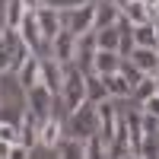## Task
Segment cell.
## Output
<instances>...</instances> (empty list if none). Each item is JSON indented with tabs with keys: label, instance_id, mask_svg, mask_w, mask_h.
Wrapping results in <instances>:
<instances>
[{
	"label": "cell",
	"instance_id": "8",
	"mask_svg": "<svg viewBox=\"0 0 159 159\" xmlns=\"http://www.w3.org/2000/svg\"><path fill=\"white\" fill-rule=\"evenodd\" d=\"M16 83H19L22 92H32L38 83H42V57H35V54L25 57L22 67L16 70Z\"/></svg>",
	"mask_w": 159,
	"mask_h": 159
},
{
	"label": "cell",
	"instance_id": "28",
	"mask_svg": "<svg viewBox=\"0 0 159 159\" xmlns=\"http://www.w3.org/2000/svg\"><path fill=\"white\" fill-rule=\"evenodd\" d=\"M143 115H153V118H159V96H150L147 102H143V108H140Z\"/></svg>",
	"mask_w": 159,
	"mask_h": 159
},
{
	"label": "cell",
	"instance_id": "4",
	"mask_svg": "<svg viewBox=\"0 0 159 159\" xmlns=\"http://www.w3.org/2000/svg\"><path fill=\"white\" fill-rule=\"evenodd\" d=\"M25 99H29V105H25V108H29L38 121H48V118L54 115V92H51L48 86L38 83L32 92H25Z\"/></svg>",
	"mask_w": 159,
	"mask_h": 159
},
{
	"label": "cell",
	"instance_id": "40",
	"mask_svg": "<svg viewBox=\"0 0 159 159\" xmlns=\"http://www.w3.org/2000/svg\"><path fill=\"white\" fill-rule=\"evenodd\" d=\"M0 76H3V73H0Z\"/></svg>",
	"mask_w": 159,
	"mask_h": 159
},
{
	"label": "cell",
	"instance_id": "25",
	"mask_svg": "<svg viewBox=\"0 0 159 159\" xmlns=\"http://www.w3.org/2000/svg\"><path fill=\"white\" fill-rule=\"evenodd\" d=\"M86 3H92V0H45V7L57 10V13H64V10H76V7H86Z\"/></svg>",
	"mask_w": 159,
	"mask_h": 159
},
{
	"label": "cell",
	"instance_id": "20",
	"mask_svg": "<svg viewBox=\"0 0 159 159\" xmlns=\"http://www.w3.org/2000/svg\"><path fill=\"white\" fill-rule=\"evenodd\" d=\"M61 159H86V140H76V137H67L61 143Z\"/></svg>",
	"mask_w": 159,
	"mask_h": 159
},
{
	"label": "cell",
	"instance_id": "12",
	"mask_svg": "<svg viewBox=\"0 0 159 159\" xmlns=\"http://www.w3.org/2000/svg\"><path fill=\"white\" fill-rule=\"evenodd\" d=\"M42 86H48L54 96H61V86H64V67L54 57H45L42 61Z\"/></svg>",
	"mask_w": 159,
	"mask_h": 159
},
{
	"label": "cell",
	"instance_id": "35",
	"mask_svg": "<svg viewBox=\"0 0 159 159\" xmlns=\"http://www.w3.org/2000/svg\"><path fill=\"white\" fill-rule=\"evenodd\" d=\"M156 96H159V73H156Z\"/></svg>",
	"mask_w": 159,
	"mask_h": 159
},
{
	"label": "cell",
	"instance_id": "9",
	"mask_svg": "<svg viewBox=\"0 0 159 159\" xmlns=\"http://www.w3.org/2000/svg\"><path fill=\"white\" fill-rule=\"evenodd\" d=\"M64 140H67V137H64V124L57 121V115H51L48 121H42V130H38V143H42V147L57 150Z\"/></svg>",
	"mask_w": 159,
	"mask_h": 159
},
{
	"label": "cell",
	"instance_id": "6",
	"mask_svg": "<svg viewBox=\"0 0 159 159\" xmlns=\"http://www.w3.org/2000/svg\"><path fill=\"white\" fill-rule=\"evenodd\" d=\"M35 16H38V29H42L45 45H54V38L64 32V25H61V13L51 10V7H38Z\"/></svg>",
	"mask_w": 159,
	"mask_h": 159
},
{
	"label": "cell",
	"instance_id": "15",
	"mask_svg": "<svg viewBox=\"0 0 159 159\" xmlns=\"http://www.w3.org/2000/svg\"><path fill=\"white\" fill-rule=\"evenodd\" d=\"M118 70H121V57L115 51H99L96 61H92V73H99V76H111Z\"/></svg>",
	"mask_w": 159,
	"mask_h": 159
},
{
	"label": "cell",
	"instance_id": "26",
	"mask_svg": "<svg viewBox=\"0 0 159 159\" xmlns=\"http://www.w3.org/2000/svg\"><path fill=\"white\" fill-rule=\"evenodd\" d=\"M118 73H121V76L127 80V83H130V86H137L140 80H143V73H140V70H137L130 61H121V70H118Z\"/></svg>",
	"mask_w": 159,
	"mask_h": 159
},
{
	"label": "cell",
	"instance_id": "21",
	"mask_svg": "<svg viewBox=\"0 0 159 159\" xmlns=\"http://www.w3.org/2000/svg\"><path fill=\"white\" fill-rule=\"evenodd\" d=\"M96 45H99V51H115L118 54V25L96 29Z\"/></svg>",
	"mask_w": 159,
	"mask_h": 159
},
{
	"label": "cell",
	"instance_id": "32",
	"mask_svg": "<svg viewBox=\"0 0 159 159\" xmlns=\"http://www.w3.org/2000/svg\"><path fill=\"white\" fill-rule=\"evenodd\" d=\"M10 147H13V143H3V140H0V159H10Z\"/></svg>",
	"mask_w": 159,
	"mask_h": 159
},
{
	"label": "cell",
	"instance_id": "39",
	"mask_svg": "<svg viewBox=\"0 0 159 159\" xmlns=\"http://www.w3.org/2000/svg\"><path fill=\"white\" fill-rule=\"evenodd\" d=\"M92 3H99V0H92Z\"/></svg>",
	"mask_w": 159,
	"mask_h": 159
},
{
	"label": "cell",
	"instance_id": "17",
	"mask_svg": "<svg viewBox=\"0 0 159 159\" xmlns=\"http://www.w3.org/2000/svg\"><path fill=\"white\" fill-rule=\"evenodd\" d=\"M102 80H105V89H108V99H130L134 96V86L121 73H111V76H102Z\"/></svg>",
	"mask_w": 159,
	"mask_h": 159
},
{
	"label": "cell",
	"instance_id": "33",
	"mask_svg": "<svg viewBox=\"0 0 159 159\" xmlns=\"http://www.w3.org/2000/svg\"><path fill=\"white\" fill-rule=\"evenodd\" d=\"M150 22H153V32H156V38H159V16H156V13H153V19H150Z\"/></svg>",
	"mask_w": 159,
	"mask_h": 159
},
{
	"label": "cell",
	"instance_id": "24",
	"mask_svg": "<svg viewBox=\"0 0 159 159\" xmlns=\"http://www.w3.org/2000/svg\"><path fill=\"white\" fill-rule=\"evenodd\" d=\"M86 159H108V147L102 143V137H89L86 140Z\"/></svg>",
	"mask_w": 159,
	"mask_h": 159
},
{
	"label": "cell",
	"instance_id": "29",
	"mask_svg": "<svg viewBox=\"0 0 159 159\" xmlns=\"http://www.w3.org/2000/svg\"><path fill=\"white\" fill-rule=\"evenodd\" d=\"M143 134H159V118L143 115Z\"/></svg>",
	"mask_w": 159,
	"mask_h": 159
},
{
	"label": "cell",
	"instance_id": "16",
	"mask_svg": "<svg viewBox=\"0 0 159 159\" xmlns=\"http://www.w3.org/2000/svg\"><path fill=\"white\" fill-rule=\"evenodd\" d=\"M86 102H92V105L108 102V89H105V80L99 73H86Z\"/></svg>",
	"mask_w": 159,
	"mask_h": 159
},
{
	"label": "cell",
	"instance_id": "7",
	"mask_svg": "<svg viewBox=\"0 0 159 159\" xmlns=\"http://www.w3.org/2000/svg\"><path fill=\"white\" fill-rule=\"evenodd\" d=\"M51 57H54L61 67H70V64L76 61V35L64 29V32L54 38V45H51Z\"/></svg>",
	"mask_w": 159,
	"mask_h": 159
},
{
	"label": "cell",
	"instance_id": "3",
	"mask_svg": "<svg viewBox=\"0 0 159 159\" xmlns=\"http://www.w3.org/2000/svg\"><path fill=\"white\" fill-rule=\"evenodd\" d=\"M61 25L67 32H73L76 38L86 35V32H96V3H86V7H76V10H64L61 13Z\"/></svg>",
	"mask_w": 159,
	"mask_h": 159
},
{
	"label": "cell",
	"instance_id": "2",
	"mask_svg": "<svg viewBox=\"0 0 159 159\" xmlns=\"http://www.w3.org/2000/svg\"><path fill=\"white\" fill-rule=\"evenodd\" d=\"M70 137H76V140L99 137V111L92 102H83L76 111H70Z\"/></svg>",
	"mask_w": 159,
	"mask_h": 159
},
{
	"label": "cell",
	"instance_id": "13",
	"mask_svg": "<svg viewBox=\"0 0 159 159\" xmlns=\"http://www.w3.org/2000/svg\"><path fill=\"white\" fill-rule=\"evenodd\" d=\"M118 19H121V3L118 0H99L96 3V29L118 25Z\"/></svg>",
	"mask_w": 159,
	"mask_h": 159
},
{
	"label": "cell",
	"instance_id": "37",
	"mask_svg": "<svg viewBox=\"0 0 159 159\" xmlns=\"http://www.w3.org/2000/svg\"><path fill=\"white\" fill-rule=\"evenodd\" d=\"M127 159H140V156H127Z\"/></svg>",
	"mask_w": 159,
	"mask_h": 159
},
{
	"label": "cell",
	"instance_id": "19",
	"mask_svg": "<svg viewBox=\"0 0 159 159\" xmlns=\"http://www.w3.org/2000/svg\"><path fill=\"white\" fill-rule=\"evenodd\" d=\"M134 48H159V38H156V32H153V22H147V25H134Z\"/></svg>",
	"mask_w": 159,
	"mask_h": 159
},
{
	"label": "cell",
	"instance_id": "5",
	"mask_svg": "<svg viewBox=\"0 0 159 159\" xmlns=\"http://www.w3.org/2000/svg\"><path fill=\"white\" fill-rule=\"evenodd\" d=\"M96 111H99V137H102V143L105 147H111V140H115V130H118V108L111 105V99L108 102H102V105H96Z\"/></svg>",
	"mask_w": 159,
	"mask_h": 159
},
{
	"label": "cell",
	"instance_id": "27",
	"mask_svg": "<svg viewBox=\"0 0 159 159\" xmlns=\"http://www.w3.org/2000/svg\"><path fill=\"white\" fill-rule=\"evenodd\" d=\"M0 140L3 143H19V124H0Z\"/></svg>",
	"mask_w": 159,
	"mask_h": 159
},
{
	"label": "cell",
	"instance_id": "11",
	"mask_svg": "<svg viewBox=\"0 0 159 159\" xmlns=\"http://www.w3.org/2000/svg\"><path fill=\"white\" fill-rule=\"evenodd\" d=\"M127 61L134 64L143 76H156V73H159V57H156L153 48H134V54H130Z\"/></svg>",
	"mask_w": 159,
	"mask_h": 159
},
{
	"label": "cell",
	"instance_id": "36",
	"mask_svg": "<svg viewBox=\"0 0 159 159\" xmlns=\"http://www.w3.org/2000/svg\"><path fill=\"white\" fill-rule=\"evenodd\" d=\"M153 13H156V16H159V7H156V10H153Z\"/></svg>",
	"mask_w": 159,
	"mask_h": 159
},
{
	"label": "cell",
	"instance_id": "23",
	"mask_svg": "<svg viewBox=\"0 0 159 159\" xmlns=\"http://www.w3.org/2000/svg\"><path fill=\"white\" fill-rule=\"evenodd\" d=\"M150 96H156V76H143L140 83L134 86V99H140V105H143Z\"/></svg>",
	"mask_w": 159,
	"mask_h": 159
},
{
	"label": "cell",
	"instance_id": "38",
	"mask_svg": "<svg viewBox=\"0 0 159 159\" xmlns=\"http://www.w3.org/2000/svg\"><path fill=\"white\" fill-rule=\"evenodd\" d=\"M156 57H159V48H156Z\"/></svg>",
	"mask_w": 159,
	"mask_h": 159
},
{
	"label": "cell",
	"instance_id": "34",
	"mask_svg": "<svg viewBox=\"0 0 159 159\" xmlns=\"http://www.w3.org/2000/svg\"><path fill=\"white\" fill-rule=\"evenodd\" d=\"M143 3H147L150 10H156V7H159V0H143Z\"/></svg>",
	"mask_w": 159,
	"mask_h": 159
},
{
	"label": "cell",
	"instance_id": "30",
	"mask_svg": "<svg viewBox=\"0 0 159 159\" xmlns=\"http://www.w3.org/2000/svg\"><path fill=\"white\" fill-rule=\"evenodd\" d=\"M10 159H29V147H22V143H13V147H10Z\"/></svg>",
	"mask_w": 159,
	"mask_h": 159
},
{
	"label": "cell",
	"instance_id": "22",
	"mask_svg": "<svg viewBox=\"0 0 159 159\" xmlns=\"http://www.w3.org/2000/svg\"><path fill=\"white\" fill-rule=\"evenodd\" d=\"M140 159H159V134H143Z\"/></svg>",
	"mask_w": 159,
	"mask_h": 159
},
{
	"label": "cell",
	"instance_id": "18",
	"mask_svg": "<svg viewBox=\"0 0 159 159\" xmlns=\"http://www.w3.org/2000/svg\"><path fill=\"white\" fill-rule=\"evenodd\" d=\"M25 10L22 7V0H7V7H3V16H7V29H13V32H19V25H22V19H25Z\"/></svg>",
	"mask_w": 159,
	"mask_h": 159
},
{
	"label": "cell",
	"instance_id": "14",
	"mask_svg": "<svg viewBox=\"0 0 159 159\" xmlns=\"http://www.w3.org/2000/svg\"><path fill=\"white\" fill-rule=\"evenodd\" d=\"M121 16H124L130 25H147V22L153 19V10L143 3V0H130V3L121 7Z\"/></svg>",
	"mask_w": 159,
	"mask_h": 159
},
{
	"label": "cell",
	"instance_id": "1",
	"mask_svg": "<svg viewBox=\"0 0 159 159\" xmlns=\"http://www.w3.org/2000/svg\"><path fill=\"white\" fill-rule=\"evenodd\" d=\"M61 99L67 105L70 111H76L80 105L86 102V73L70 64V67H64V86H61Z\"/></svg>",
	"mask_w": 159,
	"mask_h": 159
},
{
	"label": "cell",
	"instance_id": "31",
	"mask_svg": "<svg viewBox=\"0 0 159 159\" xmlns=\"http://www.w3.org/2000/svg\"><path fill=\"white\" fill-rule=\"evenodd\" d=\"M22 7H25V10H32V13H35L38 7H45V0H22Z\"/></svg>",
	"mask_w": 159,
	"mask_h": 159
},
{
	"label": "cell",
	"instance_id": "10",
	"mask_svg": "<svg viewBox=\"0 0 159 159\" xmlns=\"http://www.w3.org/2000/svg\"><path fill=\"white\" fill-rule=\"evenodd\" d=\"M38 130H42V121H38L29 108H22L19 111V143L32 150L35 143H38Z\"/></svg>",
	"mask_w": 159,
	"mask_h": 159
}]
</instances>
